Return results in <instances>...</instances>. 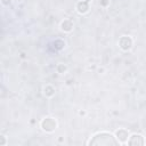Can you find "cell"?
<instances>
[{
  "label": "cell",
  "instance_id": "ba28073f",
  "mask_svg": "<svg viewBox=\"0 0 146 146\" xmlns=\"http://www.w3.org/2000/svg\"><path fill=\"white\" fill-rule=\"evenodd\" d=\"M43 92H44V95H46L47 97H52V96L55 95V88H54L52 86L48 84V86H46V87H44Z\"/></svg>",
  "mask_w": 146,
  "mask_h": 146
},
{
  "label": "cell",
  "instance_id": "5b68a950",
  "mask_svg": "<svg viewBox=\"0 0 146 146\" xmlns=\"http://www.w3.org/2000/svg\"><path fill=\"white\" fill-rule=\"evenodd\" d=\"M115 136H116V139L120 143H125V141H128L129 132L125 129H119V130L115 131Z\"/></svg>",
  "mask_w": 146,
  "mask_h": 146
},
{
  "label": "cell",
  "instance_id": "3957f363",
  "mask_svg": "<svg viewBox=\"0 0 146 146\" xmlns=\"http://www.w3.org/2000/svg\"><path fill=\"white\" fill-rule=\"evenodd\" d=\"M128 145H131V146H136V145H144L145 144V140H144V137L141 135H138V133H133L129 137L128 139Z\"/></svg>",
  "mask_w": 146,
  "mask_h": 146
},
{
  "label": "cell",
  "instance_id": "7a4b0ae2",
  "mask_svg": "<svg viewBox=\"0 0 146 146\" xmlns=\"http://www.w3.org/2000/svg\"><path fill=\"white\" fill-rule=\"evenodd\" d=\"M56 125H57V122L55 119L52 117H46L41 121V128L47 131V132H51L56 129Z\"/></svg>",
  "mask_w": 146,
  "mask_h": 146
},
{
  "label": "cell",
  "instance_id": "9c48e42d",
  "mask_svg": "<svg viewBox=\"0 0 146 146\" xmlns=\"http://www.w3.org/2000/svg\"><path fill=\"white\" fill-rule=\"evenodd\" d=\"M65 71H66V66H65L64 64L60 63V64L57 65V72H58V73H64Z\"/></svg>",
  "mask_w": 146,
  "mask_h": 146
},
{
  "label": "cell",
  "instance_id": "5bb4252c",
  "mask_svg": "<svg viewBox=\"0 0 146 146\" xmlns=\"http://www.w3.org/2000/svg\"><path fill=\"white\" fill-rule=\"evenodd\" d=\"M86 1H88V2H89V1H90V0H86Z\"/></svg>",
  "mask_w": 146,
  "mask_h": 146
},
{
  "label": "cell",
  "instance_id": "6da1fadb",
  "mask_svg": "<svg viewBox=\"0 0 146 146\" xmlns=\"http://www.w3.org/2000/svg\"><path fill=\"white\" fill-rule=\"evenodd\" d=\"M112 133L110 132H98L96 133L89 141L88 145H104V146H116L120 144L119 140L115 139Z\"/></svg>",
  "mask_w": 146,
  "mask_h": 146
},
{
  "label": "cell",
  "instance_id": "52a82bcc",
  "mask_svg": "<svg viewBox=\"0 0 146 146\" xmlns=\"http://www.w3.org/2000/svg\"><path fill=\"white\" fill-rule=\"evenodd\" d=\"M60 29L64 32H71L73 30V22L71 19H64L60 24Z\"/></svg>",
  "mask_w": 146,
  "mask_h": 146
},
{
  "label": "cell",
  "instance_id": "8fae6325",
  "mask_svg": "<svg viewBox=\"0 0 146 146\" xmlns=\"http://www.w3.org/2000/svg\"><path fill=\"white\" fill-rule=\"evenodd\" d=\"M1 2L3 6H9L11 3V0H1Z\"/></svg>",
  "mask_w": 146,
  "mask_h": 146
},
{
  "label": "cell",
  "instance_id": "7c38bea8",
  "mask_svg": "<svg viewBox=\"0 0 146 146\" xmlns=\"http://www.w3.org/2000/svg\"><path fill=\"white\" fill-rule=\"evenodd\" d=\"M107 3H108V0H102V1H100V5H102V6H106Z\"/></svg>",
  "mask_w": 146,
  "mask_h": 146
},
{
  "label": "cell",
  "instance_id": "4fadbf2b",
  "mask_svg": "<svg viewBox=\"0 0 146 146\" xmlns=\"http://www.w3.org/2000/svg\"><path fill=\"white\" fill-rule=\"evenodd\" d=\"M84 114H86V113H84L83 111H81V112H80V115H84Z\"/></svg>",
  "mask_w": 146,
  "mask_h": 146
},
{
  "label": "cell",
  "instance_id": "30bf717a",
  "mask_svg": "<svg viewBox=\"0 0 146 146\" xmlns=\"http://www.w3.org/2000/svg\"><path fill=\"white\" fill-rule=\"evenodd\" d=\"M0 139H1V141H0V146H6V145H7V138H6V136L1 135V136H0Z\"/></svg>",
  "mask_w": 146,
  "mask_h": 146
},
{
  "label": "cell",
  "instance_id": "8992f818",
  "mask_svg": "<svg viewBox=\"0 0 146 146\" xmlns=\"http://www.w3.org/2000/svg\"><path fill=\"white\" fill-rule=\"evenodd\" d=\"M76 10H78V13H80V14H86V13L89 10V2L86 1V0H82V1L78 2V5H76Z\"/></svg>",
  "mask_w": 146,
  "mask_h": 146
},
{
  "label": "cell",
  "instance_id": "277c9868",
  "mask_svg": "<svg viewBox=\"0 0 146 146\" xmlns=\"http://www.w3.org/2000/svg\"><path fill=\"white\" fill-rule=\"evenodd\" d=\"M119 46H120V48L122 50L127 51L132 47V39L130 36H125V35L121 36L120 40H119Z\"/></svg>",
  "mask_w": 146,
  "mask_h": 146
}]
</instances>
